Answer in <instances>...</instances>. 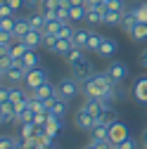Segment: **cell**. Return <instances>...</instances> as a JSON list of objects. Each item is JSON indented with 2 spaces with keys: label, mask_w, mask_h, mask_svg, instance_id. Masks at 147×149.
<instances>
[{
  "label": "cell",
  "mask_w": 147,
  "mask_h": 149,
  "mask_svg": "<svg viewBox=\"0 0 147 149\" xmlns=\"http://www.w3.org/2000/svg\"><path fill=\"white\" fill-rule=\"evenodd\" d=\"M112 88H116V83L112 81V76H109L107 71H104V73H93L88 81H83V95H85V97H97V100H102L104 92L112 90Z\"/></svg>",
  "instance_id": "cell-1"
},
{
  "label": "cell",
  "mask_w": 147,
  "mask_h": 149,
  "mask_svg": "<svg viewBox=\"0 0 147 149\" xmlns=\"http://www.w3.org/2000/svg\"><path fill=\"white\" fill-rule=\"evenodd\" d=\"M78 83H81V81H78V78H74V76H66V78H62V81L57 83V95L71 102V100H74V97H76L78 92L83 90Z\"/></svg>",
  "instance_id": "cell-2"
},
{
  "label": "cell",
  "mask_w": 147,
  "mask_h": 149,
  "mask_svg": "<svg viewBox=\"0 0 147 149\" xmlns=\"http://www.w3.org/2000/svg\"><path fill=\"white\" fill-rule=\"evenodd\" d=\"M43 83H48V71L43 66H36V69H29L26 71V78H24V85L29 92H33L36 88H41Z\"/></svg>",
  "instance_id": "cell-3"
},
{
  "label": "cell",
  "mask_w": 147,
  "mask_h": 149,
  "mask_svg": "<svg viewBox=\"0 0 147 149\" xmlns=\"http://www.w3.org/2000/svg\"><path fill=\"white\" fill-rule=\"evenodd\" d=\"M95 123H97V118L93 116V114H88V111H83V109H78L76 111V118H74V125H76L81 133H90V130L95 128Z\"/></svg>",
  "instance_id": "cell-4"
},
{
  "label": "cell",
  "mask_w": 147,
  "mask_h": 149,
  "mask_svg": "<svg viewBox=\"0 0 147 149\" xmlns=\"http://www.w3.org/2000/svg\"><path fill=\"white\" fill-rule=\"evenodd\" d=\"M26 66H22V62H14L12 66H10V71L3 76V81L5 83H24V78H26Z\"/></svg>",
  "instance_id": "cell-5"
},
{
  "label": "cell",
  "mask_w": 147,
  "mask_h": 149,
  "mask_svg": "<svg viewBox=\"0 0 147 149\" xmlns=\"http://www.w3.org/2000/svg\"><path fill=\"white\" fill-rule=\"evenodd\" d=\"M107 73L112 76V81L116 83V85H121L126 78H128V66L123 64V62H112L107 66Z\"/></svg>",
  "instance_id": "cell-6"
},
{
  "label": "cell",
  "mask_w": 147,
  "mask_h": 149,
  "mask_svg": "<svg viewBox=\"0 0 147 149\" xmlns=\"http://www.w3.org/2000/svg\"><path fill=\"white\" fill-rule=\"evenodd\" d=\"M93 73H95V69H93V64H90L88 59H83L81 64H76V66H71V76L74 78H78L81 83L83 81H88L90 76H93Z\"/></svg>",
  "instance_id": "cell-7"
},
{
  "label": "cell",
  "mask_w": 147,
  "mask_h": 149,
  "mask_svg": "<svg viewBox=\"0 0 147 149\" xmlns=\"http://www.w3.org/2000/svg\"><path fill=\"white\" fill-rule=\"evenodd\" d=\"M138 24H140V19H138V14H135V7L126 10V12H123V19H121V31L131 36V33L135 31V26H138Z\"/></svg>",
  "instance_id": "cell-8"
},
{
  "label": "cell",
  "mask_w": 147,
  "mask_h": 149,
  "mask_svg": "<svg viewBox=\"0 0 147 149\" xmlns=\"http://www.w3.org/2000/svg\"><path fill=\"white\" fill-rule=\"evenodd\" d=\"M48 109L52 111V114H57L60 118H64L66 114H69V100H64V97H52V100H48Z\"/></svg>",
  "instance_id": "cell-9"
},
{
  "label": "cell",
  "mask_w": 147,
  "mask_h": 149,
  "mask_svg": "<svg viewBox=\"0 0 147 149\" xmlns=\"http://www.w3.org/2000/svg\"><path fill=\"white\" fill-rule=\"evenodd\" d=\"M78 109H83V111H88V114H93L95 118H100V114H102L107 107H104L102 100H97V97H85V102H83Z\"/></svg>",
  "instance_id": "cell-10"
},
{
  "label": "cell",
  "mask_w": 147,
  "mask_h": 149,
  "mask_svg": "<svg viewBox=\"0 0 147 149\" xmlns=\"http://www.w3.org/2000/svg\"><path fill=\"white\" fill-rule=\"evenodd\" d=\"M116 50H119V43H116L114 38H104L95 54H97V57H102V59H112V54H116Z\"/></svg>",
  "instance_id": "cell-11"
},
{
  "label": "cell",
  "mask_w": 147,
  "mask_h": 149,
  "mask_svg": "<svg viewBox=\"0 0 147 149\" xmlns=\"http://www.w3.org/2000/svg\"><path fill=\"white\" fill-rule=\"evenodd\" d=\"M133 97L140 104H147V76H138L133 83Z\"/></svg>",
  "instance_id": "cell-12"
},
{
  "label": "cell",
  "mask_w": 147,
  "mask_h": 149,
  "mask_svg": "<svg viewBox=\"0 0 147 149\" xmlns=\"http://www.w3.org/2000/svg\"><path fill=\"white\" fill-rule=\"evenodd\" d=\"M29 31H31V22H29V17H14V29H12L14 38H17V40H22Z\"/></svg>",
  "instance_id": "cell-13"
},
{
  "label": "cell",
  "mask_w": 147,
  "mask_h": 149,
  "mask_svg": "<svg viewBox=\"0 0 147 149\" xmlns=\"http://www.w3.org/2000/svg\"><path fill=\"white\" fill-rule=\"evenodd\" d=\"M43 128H45V133H48L50 137H57L60 130H62V118H60L57 114H52V111H48V123H45Z\"/></svg>",
  "instance_id": "cell-14"
},
{
  "label": "cell",
  "mask_w": 147,
  "mask_h": 149,
  "mask_svg": "<svg viewBox=\"0 0 147 149\" xmlns=\"http://www.w3.org/2000/svg\"><path fill=\"white\" fill-rule=\"evenodd\" d=\"M17 118V109L12 102H0V123L7 125V123H14Z\"/></svg>",
  "instance_id": "cell-15"
},
{
  "label": "cell",
  "mask_w": 147,
  "mask_h": 149,
  "mask_svg": "<svg viewBox=\"0 0 147 149\" xmlns=\"http://www.w3.org/2000/svg\"><path fill=\"white\" fill-rule=\"evenodd\" d=\"M126 137H128V128H126L121 121H116L112 128H109V140H112L114 144H121Z\"/></svg>",
  "instance_id": "cell-16"
},
{
  "label": "cell",
  "mask_w": 147,
  "mask_h": 149,
  "mask_svg": "<svg viewBox=\"0 0 147 149\" xmlns=\"http://www.w3.org/2000/svg\"><path fill=\"white\" fill-rule=\"evenodd\" d=\"M31 95H33V97H38V100H45V102H48V100H52V97H57V88H55V85L48 81V83H43L41 88H36Z\"/></svg>",
  "instance_id": "cell-17"
},
{
  "label": "cell",
  "mask_w": 147,
  "mask_h": 149,
  "mask_svg": "<svg viewBox=\"0 0 147 149\" xmlns=\"http://www.w3.org/2000/svg\"><path fill=\"white\" fill-rule=\"evenodd\" d=\"M85 22L90 26H97V24H104V5L102 7H88V14H85Z\"/></svg>",
  "instance_id": "cell-18"
},
{
  "label": "cell",
  "mask_w": 147,
  "mask_h": 149,
  "mask_svg": "<svg viewBox=\"0 0 147 149\" xmlns=\"http://www.w3.org/2000/svg\"><path fill=\"white\" fill-rule=\"evenodd\" d=\"M38 64H41L38 47H29V50H26V54L22 57V66H26V69H36Z\"/></svg>",
  "instance_id": "cell-19"
},
{
  "label": "cell",
  "mask_w": 147,
  "mask_h": 149,
  "mask_svg": "<svg viewBox=\"0 0 147 149\" xmlns=\"http://www.w3.org/2000/svg\"><path fill=\"white\" fill-rule=\"evenodd\" d=\"M43 36H45L43 31H36V29H31V31L24 36L22 40H24L29 47H43Z\"/></svg>",
  "instance_id": "cell-20"
},
{
  "label": "cell",
  "mask_w": 147,
  "mask_h": 149,
  "mask_svg": "<svg viewBox=\"0 0 147 149\" xmlns=\"http://www.w3.org/2000/svg\"><path fill=\"white\" fill-rule=\"evenodd\" d=\"M90 36H93V31H90V29H76V33H74V45H76V47H88V40H90Z\"/></svg>",
  "instance_id": "cell-21"
},
{
  "label": "cell",
  "mask_w": 147,
  "mask_h": 149,
  "mask_svg": "<svg viewBox=\"0 0 147 149\" xmlns=\"http://www.w3.org/2000/svg\"><path fill=\"white\" fill-rule=\"evenodd\" d=\"M26 50H29V45H26L24 40H14L12 47H10V57H12L14 62H22V57L26 54Z\"/></svg>",
  "instance_id": "cell-22"
},
{
  "label": "cell",
  "mask_w": 147,
  "mask_h": 149,
  "mask_svg": "<svg viewBox=\"0 0 147 149\" xmlns=\"http://www.w3.org/2000/svg\"><path fill=\"white\" fill-rule=\"evenodd\" d=\"M109 128H112V125H104V123H95V128L93 130H90V140H109Z\"/></svg>",
  "instance_id": "cell-23"
},
{
  "label": "cell",
  "mask_w": 147,
  "mask_h": 149,
  "mask_svg": "<svg viewBox=\"0 0 147 149\" xmlns=\"http://www.w3.org/2000/svg\"><path fill=\"white\" fill-rule=\"evenodd\" d=\"M64 59L69 62V66H76V64H81V62L88 59V57H85V50H83V47H76V45H74V50L66 54Z\"/></svg>",
  "instance_id": "cell-24"
},
{
  "label": "cell",
  "mask_w": 147,
  "mask_h": 149,
  "mask_svg": "<svg viewBox=\"0 0 147 149\" xmlns=\"http://www.w3.org/2000/svg\"><path fill=\"white\" fill-rule=\"evenodd\" d=\"M121 19H123V12H119V10H104V24L121 26Z\"/></svg>",
  "instance_id": "cell-25"
},
{
  "label": "cell",
  "mask_w": 147,
  "mask_h": 149,
  "mask_svg": "<svg viewBox=\"0 0 147 149\" xmlns=\"http://www.w3.org/2000/svg\"><path fill=\"white\" fill-rule=\"evenodd\" d=\"M57 45H60V36L57 33H45L43 36V47L48 50V52H57Z\"/></svg>",
  "instance_id": "cell-26"
},
{
  "label": "cell",
  "mask_w": 147,
  "mask_h": 149,
  "mask_svg": "<svg viewBox=\"0 0 147 149\" xmlns=\"http://www.w3.org/2000/svg\"><path fill=\"white\" fill-rule=\"evenodd\" d=\"M97 121H100V123H104V125H114V123L119 121V114H116L112 107H107L102 114H100V118H97Z\"/></svg>",
  "instance_id": "cell-27"
},
{
  "label": "cell",
  "mask_w": 147,
  "mask_h": 149,
  "mask_svg": "<svg viewBox=\"0 0 147 149\" xmlns=\"http://www.w3.org/2000/svg\"><path fill=\"white\" fill-rule=\"evenodd\" d=\"M33 116H36V111L31 109V107H26V109H22V111H17V118H14V123H29V121H33Z\"/></svg>",
  "instance_id": "cell-28"
},
{
  "label": "cell",
  "mask_w": 147,
  "mask_h": 149,
  "mask_svg": "<svg viewBox=\"0 0 147 149\" xmlns=\"http://www.w3.org/2000/svg\"><path fill=\"white\" fill-rule=\"evenodd\" d=\"M131 38H133L135 43H145V40H147V24L140 22V24L135 26V31L131 33Z\"/></svg>",
  "instance_id": "cell-29"
},
{
  "label": "cell",
  "mask_w": 147,
  "mask_h": 149,
  "mask_svg": "<svg viewBox=\"0 0 147 149\" xmlns=\"http://www.w3.org/2000/svg\"><path fill=\"white\" fill-rule=\"evenodd\" d=\"M104 10H119V12H126L128 5H126V0H104Z\"/></svg>",
  "instance_id": "cell-30"
},
{
  "label": "cell",
  "mask_w": 147,
  "mask_h": 149,
  "mask_svg": "<svg viewBox=\"0 0 147 149\" xmlns=\"http://www.w3.org/2000/svg\"><path fill=\"white\" fill-rule=\"evenodd\" d=\"M12 64H14V59L10 57V54H0V76H5Z\"/></svg>",
  "instance_id": "cell-31"
},
{
  "label": "cell",
  "mask_w": 147,
  "mask_h": 149,
  "mask_svg": "<svg viewBox=\"0 0 147 149\" xmlns=\"http://www.w3.org/2000/svg\"><path fill=\"white\" fill-rule=\"evenodd\" d=\"M85 14H88V7L81 5V7H71V22H81L85 19Z\"/></svg>",
  "instance_id": "cell-32"
},
{
  "label": "cell",
  "mask_w": 147,
  "mask_h": 149,
  "mask_svg": "<svg viewBox=\"0 0 147 149\" xmlns=\"http://www.w3.org/2000/svg\"><path fill=\"white\" fill-rule=\"evenodd\" d=\"M102 40H104V36L93 33V36H90V40H88V47H85V50H93V52H97V47L102 45Z\"/></svg>",
  "instance_id": "cell-33"
},
{
  "label": "cell",
  "mask_w": 147,
  "mask_h": 149,
  "mask_svg": "<svg viewBox=\"0 0 147 149\" xmlns=\"http://www.w3.org/2000/svg\"><path fill=\"white\" fill-rule=\"evenodd\" d=\"M14 29V17H0V31H12Z\"/></svg>",
  "instance_id": "cell-34"
},
{
  "label": "cell",
  "mask_w": 147,
  "mask_h": 149,
  "mask_svg": "<svg viewBox=\"0 0 147 149\" xmlns=\"http://www.w3.org/2000/svg\"><path fill=\"white\" fill-rule=\"evenodd\" d=\"M135 14H138V19H140L142 24H147V3L135 5Z\"/></svg>",
  "instance_id": "cell-35"
},
{
  "label": "cell",
  "mask_w": 147,
  "mask_h": 149,
  "mask_svg": "<svg viewBox=\"0 0 147 149\" xmlns=\"http://www.w3.org/2000/svg\"><path fill=\"white\" fill-rule=\"evenodd\" d=\"M0 17H17V12L10 7L7 0H3V3H0Z\"/></svg>",
  "instance_id": "cell-36"
},
{
  "label": "cell",
  "mask_w": 147,
  "mask_h": 149,
  "mask_svg": "<svg viewBox=\"0 0 147 149\" xmlns=\"http://www.w3.org/2000/svg\"><path fill=\"white\" fill-rule=\"evenodd\" d=\"M119 147H121V149H138V140H133L131 135H128V137H126V140H123Z\"/></svg>",
  "instance_id": "cell-37"
},
{
  "label": "cell",
  "mask_w": 147,
  "mask_h": 149,
  "mask_svg": "<svg viewBox=\"0 0 147 149\" xmlns=\"http://www.w3.org/2000/svg\"><path fill=\"white\" fill-rule=\"evenodd\" d=\"M57 7H60V0H43L41 10H57Z\"/></svg>",
  "instance_id": "cell-38"
},
{
  "label": "cell",
  "mask_w": 147,
  "mask_h": 149,
  "mask_svg": "<svg viewBox=\"0 0 147 149\" xmlns=\"http://www.w3.org/2000/svg\"><path fill=\"white\" fill-rule=\"evenodd\" d=\"M0 102H10V85L7 83L0 88Z\"/></svg>",
  "instance_id": "cell-39"
},
{
  "label": "cell",
  "mask_w": 147,
  "mask_h": 149,
  "mask_svg": "<svg viewBox=\"0 0 147 149\" xmlns=\"http://www.w3.org/2000/svg\"><path fill=\"white\" fill-rule=\"evenodd\" d=\"M7 3H10V7L17 12V10H22V7L26 5V0H7Z\"/></svg>",
  "instance_id": "cell-40"
},
{
  "label": "cell",
  "mask_w": 147,
  "mask_h": 149,
  "mask_svg": "<svg viewBox=\"0 0 147 149\" xmlns=\"http://www.w3.org/2000/svg\"><path fill=\"white\" fill-rule=\"evenodd\" d=\"M26 7L29 10H38V7H43V0H26Z\"/></svg>",
  "instance_id": "cell-41"
},
{
  "label": "cell",
  "mask_w": 147,
  "mask_h": 149,
  "mask_svg": "<svg viewBox=\"0 0 147 149\" xmlns=\"http://www.w3.org/2000/svg\"><path fill=\"white\" fill-rule=\"evenodd\" d=\"M140 64H142V66L147 69V47H145V50L140 52Z\"/></svg>",
  "instance_id": "cell-42"
},
{
  "label": "cell",
  "mask_w": 147,
  "mask_h": 149,
  "mask_svg": "<svg viewBox=\"0 0 147 149\" xmlns=\"http://www.w3.org/2000/svg\"><path fill=\"white\" fill-rule=\"evenodd\" d=\"M140 140H142V147H147V128L142 130V135H140Z\"/></svg>",
  "instance_id": "cell-43"
},
{
  "label": "cell",
  "mask_w": 147,
  "mask_h": 149,
  "mask_svg": "<svg viewBox=\"0 0 147 149\" xmlns=\"http://www.w3.org/2000/svg\"><path fill=\"white\" fill-rule=\"evenodd\" d=\"M48 149H60V147H57V144H55V142H52V144H48Z\"/></svg>",
  "instance_id": "cell-44"
},
{
  "label": "cell",
  "mask_w": 147,
  "mask_h": 149,
  "mask_svg": "<svg viewBox=\"0 0 147 149\" xmlns=\"http://www.w3.org/2000/svg\"><path fill=\"white\" fill-rule=\"evenodd\" d=\"M112 149H121V147H119V144H114V147H112Z\"/></svg>",
  "instance_id": "cell-45"
},
{
  "label": "cell",
  "mask_w": 147,
  "mask_h": 149,
  "mask_svg": "<svg viewBox=\"0 0 147 149\" xmlns=\"http://www.w3.org/2000/svg\"><path fill=\"white\" fill-rule=\"evenodd\" d=\"M12 149H22V147H12Z\"/></svg>",
  "instance_id": "cell-46"
},
{
  "label": "cell",
  "mask_w": 147,
  "mask_h": 149,
  "mask_svg": "<svg viewBox=\"0 0 147 149\" xmlns=\"http://www.w3.org/2000/svg\"><path fill=\"white\" fill-rule=\"evenodd\" d=\"M145 149H147V147H145Z\"/></svg>",
  "instance_id": "cell-47"
}]
</instances>
